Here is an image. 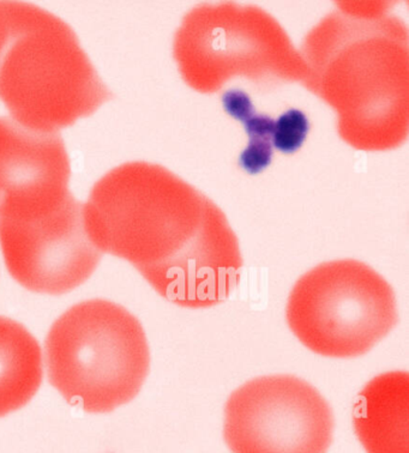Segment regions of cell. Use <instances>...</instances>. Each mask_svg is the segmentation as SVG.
Wrapping results in <instances>:
<instances>
[{
	"instance_id": "cell-6",
	"label": "cell",
	"mask_w": 409,
	"mask_h": 453,
	"mask_svg": "<svg viewBox=\"0 0 409 453\" xmlns=\"http://www.w3.org/2000/svg\"><path fill=\"white\" fill-rule=\"evenodd\" d=\"M397 320L393 288L358 260H335L310 270L287 303L289 329L304 346L327 357L367 354Z\"/></svg>"
},
{
	"instance_id": "cell-9",
	"label": "cell",
	"mask_w": 409,
	"mask_h": 453,
	"mask_svg": "<svg viewBox=\"0 0 409 453\" xmlns=\"http://www.w3.org/2000/svg\"><path fill=\"white\" fill-rule=\"evenodd\" d=\"M70 161L58 132L0 118V215L56 204L69 190Z\"/></svg>"
},
{
	"instance_id": "cell-14",
	"label": "cell",
	"mask_w": 409,
	"mask_h": 453,
	"mask_svg": "<svg viewBox=\"0 0 409 453\" xmlns=\"http://www.w3.org/2000/svg\"><path fill=\"white\" fill-rule=\"evenodd\" d=\"M12 21V2H0V53L8 39Z\"/></svg>"
},
{
	"instance_id": "cell-5",
	"label": "cell",
	"mask_w": 409,
	"mask_h": 453,
	"mask_svg": "<svg viewBox=\"0 0 409 453\" xmlns=\"http://www.w3.org/2000/svg\"><path fill=\"white\" fill-rule=\"evenodd\" d=\"M174 57L192 89L212 94L236 77L259 87L304 82L307 67L270 13L235 3L195 6L174 35Z\"/></svg>"
},
{
	"instance_id": "cell-2",
	"label": "cell",
	"mask_w": 409,
	"mask_h": 453,
	"mask_svg": "<svg viewBox=\"0 0 409 453\" xmlns=\"http://www.w3.org/2000/svg\"><path fill=\"white\" fill-rule=\"evenodd\" d=\"M384 2H343L307 34L304 86L337 113L351 147L384 151L409 131L408 28Z\"/></svg>"
},
{
	"instance_id": "cell-10",
	"label": "cell",
	"mask_w": 409,
	"mask_h": 453,
	"mask_svg": "<svg viewBox=\"0 0 409 453\" xmlns=\"http://www.w3.org/2000/svg\"><path fill=\"white\" fill-rule=\"evenodd\" d=\"M409 375H378L358 395L354 428L367 453H408Z\"/></svg>"
},
{
	"instance_id": "cell-12",
	"label": "cell",
	"mask_w": 409,
	"mask_h": 453,
	"mask_svg": "<svg viewBox=\"0 0 409 453\" xmlns=\"http://www.w3.org/2000/svg\"><path fill=\"white\" fill-rule=\"evenodd\" d=\"M222 104L226 113L244 124L249 134L248 147L240 155V167L251 175L260 173L272 164L275 120L266 114L257 113L251 97L243 90L226 91Z\"/></svg>"
},
{
	"instance_id": "cell-7",
	"label": "cell",
	"mask_w": 409,
	"mask_h": 453,
	"mask_svg": "<svg viewBox=\"0 0 409 453\" xmlns=\"http://www.w3.org/2000/svg\"><path fill=\"white\" fill-rule=\"evenodd\" d=\"M333 433L329 403L293 375L250 380L225 407L223 437L233 453H327Z\"/></svg>"
},
{
	"instance_id": "cell-4",
	"label": "cell",
	"mask_w": 409,
	"mask_h": 453,
	"mask_svg": "<svg viewBox=\"0 0 409 453\" xmlns=\"http://www.w3.org/2000/svg\"><path fill=\"white\" fill-rule=\"evenodd\" d=\"M50 385L73 407L106 414L143 387L150 353L140 320L103 299L83 301L53 323L45 340Z\"/></svg>"
},
{
	"instance_id": "cell-13",
	"label": "cell",
	"mask_w": 409,
	"mask_h": 453,
	"mask_svg": "<svg viewBox=\"0 0 409 453\" xmlns=\"http://www.w3.org/2000/svg\"><path fill=\"white\" fill-rule=\"evenodd\" d=\"M309 119L299 110H289L275 121L273 134V147L283 154L297 153L303 147L309 134Z\"/></svg>"
},
{
	"instance_id": "cell-1",
	"label": "cell",
	"mask_w": 409,
	"mask_h": 453,
	"mask_svg": "<svg viewBox=\"0 0 409 453\" xmlns=\"http://www.w3.org/2000/svg\"><path fill=\"white\" fill-rule=\"evenodd\" d=\"M84 218L101 252L127 260L175 305H219L239 285L244 263L228 218L160 165L112 169L91 188Z\"/></svg>"
},
{
	"instance_id": "cell-11",
	"label": "cell",
	"mask_w": 409,
	"mask_h": 453,
	"mask_svg": "<svg viewBox=\"0 0 409 453\" xmlns=\"http://www.w3.org/2000/svg\"><path fill=\"white\" fill-rule=\"evenodd\" d=\"M42 354L36 338L0 316V418L26 407L42 383Z\"/></svg>"
},
{
	"instance_id": "cell-3",
	"label": "cell",
	"mask_w": 409,
	"mask_h": 453,
	"mask_svg": "<svg viewBox=\"0 0 409 453\" xmlns=\"http://www.w3.org/2000/svg\"><path fill=\"white\" fill-rule=\"evenodd\" d=\"M79 37L58 16L12 2L0 53V101L27 128L58 132L112 99Z\"/></svg>"
},
{
	"instance_id": "cell-8",
	"label": "cell",
	"mask_w": 409,
	"mask_h": 453,
	"mask_svg": "<svg viewBox=\"0 0 409 453\" xmlns=\"http://www.w3.org/2000/svg\"><path fill=\"white\" fill-rule=\"evenodd\" d=\"M0 248L17 283L49 296L83 285L104 255L88 233L84 204L73 194L37 211L0 215Z\"/></svg>"
}]
</instances>
